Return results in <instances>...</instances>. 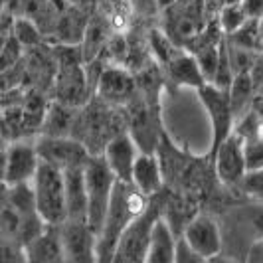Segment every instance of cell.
<instances>
[{"instance_id": "obj_23", "label": "cell", "mask_w": 263, "mask_h": 263, "mask_svg": "<svg viewBox=\"0 0 263 263\" xmlns=\"http://www.w3.org/2000/svg\"><path fill=\"white\" fill-rule=\"evenodd\" d=\"M216 22L222 30L224 38H228L248 22V16L239 4H228V6H222V10L216 14Z\"/></svg>"}, {"instance_id": "obj_37", "label": "cell", "mask_w": 263, "mask_h": 263, "mask_svg": "<svg viewBox=\"0 0 263 263\" xmlns=\"http://www.w3.org/2000/svg\"><path fill=\"white\" fill-rule=\"evenodd\" d=\"M241 0H220V4L222 6H228V4H239Z\"/></svg>"}, {"instance_id": "obj_38", "label": "cell", "mask_w": 263, "mask_h": 263, "mask_svg": "<svg viewBox=\"0 0 263 263\" xmlns=\"http://www.w3.org/2000/svg\"><path fill=\"white\" fill-rule=\"evenodd\" d=\"M257 28H259V36H261V42H263V18L257 20Z\"/></svg>"}, {"instance_id": "obj_33", "label": "cell", "mask_w": 263, "mask_h": 263, "mask_svg": "<svg viewBox=\"0 0 263 263\" xmlns=\"http://www.w3.org/2000/svg\"><path fill=\"white\" fill-rule=\"evenodd\" d=\"M0 182L6 184V148H0Z\"/></svg>"}, {"instance_id": "obj_13", "label": "cell", "mask_w": 263, "mask_h": 263, "mask_svg": "<svg viewBox=\"0 0 263 263\" xmlns=\"http://www.w3.org/2000/svg\"><path fill=\"white\" fill-rule=\"evenodd\" d=\"M139 153L141 151H139L137 143L133 141L129 131H123L115 135L107 143L101 157H103L109 171L113 172V176L117 178L119 182H131L133 166H135V160L139 157Z\"/></svg>"}, {"instance_id": "obj_8", "label": "cell", "mask_w": 263, "mask_h": 263, "mask_svg": "<svg viewBox=\"0 0 263 263\" xmlns=\"http://www.w3.org/2000/svg\"><path fill=\"white\" fill-rule=\"evenodd\" d=\"M40 162H46L60 171L69 168H83L87 160L93 157L85 146L73 137H44L40 135L38 141H34Z\"/></svg>"}, {"instance_id": "obj_4", "label": "cell", "mask_w": 263, "mask_h": 263, "mask_svg": "<svg viewBox=\"0 0 263 263\" xmlns=\"http://www.w3.org/2000/svg\"><path fill=\"white\" fill-rule=\"evenodd\" d=\"M83 180L87 196V224L97 236L109 210V202L113 196L117 178L109 171L103 157H91L83 166Z\"/></svg>"}, {"instance_id": "obj_31", "label": "cell", "mask_w": 263, "mask_h": 263, "mask_svg": "<svg viewBox=\"0 0 263 263\" xmlns=\"http://www.w3.org/2000/svg\"><path fill=\"white\" fill-rule=\"evenodd\" d=\"M243 263H263V237L255 239L251 243L248 253H246V261Z\"/></svg>"}, {"instance_id": "obj_5", "label": "cell", "mask_w": 263, "mask_h": 263, "mask_svg": "<svg viewBox=\"0 0 263 263\" xmlns=\"http://www.w3.org/2000/svg\"><path fill=\"white\" fill-rule=\"evenodd\" d=\"M160 216H162L160 202L151 198L146 210L139 218H135L131 224L127 226V230L121 234L109 263H145L146 251L151 246L153 228Z\"/></svg>"}, {"instance_id": "obj_27", "label": "cell", "mask_w": 263, "mask_h": 263, "mask_svg": "<svg viewBox=\"0 0 263 263\" xmlns=\"http://www.w3.org/2000/svg\"><path fill=\"white\" fill-rule=\"evenodd\" d=\"M0 263H26L24 248L8 237L0 236Z\"/></svg>"}, {"instance_id": "obj_25", "label": "cell", "mask_w": 263, "mask_h": 263, "mask_svg": "<svg viewBox=\"0 0 263 263\" xmlns=\"http://www.w3.org/2000/svg\"><path fill=\"white\" fill-rule=\"evenodd\" d=\"M241 192L251 200H257L263 204V166L261 168H255V171H248L246 176L241 178L239 182Z\"/></svg>"}, {"instance_id": "obj_36", "label": "cell", "mask_w": 263, "mask_h": 263, "mask_svg": "<svg viewBox=\"0 0 263 263\" xmlns=\"http://www.w3.org/2000/svg\"><path fill=\"white\" fill-rule=\"evenodd\" d=\"M176 0H157V6H158V12L160 10H164V8H168L171 4H174Z\"/></svg>"}, {"instance_id": "obj_6", "label": "cell", "mask_w": 263, "mask_h": 263, "mask_svg": "<svg viewBox=\"0 0 263 263\" xmlns=\"http://www.w3.org/2000/svg\"><path fill=\"white\" fill-rule=\"evenodd\" d=\"M89 93V78L81 66V52H73V46H64L62 55L58 58L55 71V95L58 103L76 107L87 101Z\"/></svg>"}, {"instance_id": "obj_7", "label": "cell", "mask_w": 263, "mask_h": 263, "mask_svg": "<svg viewBox=\"0 0 263 263\" xmlns=\"http://www.w3.org/2000/svg\"><path fill=\"white\" fill-rule=\"evenodd\" d=\"M196 91L202 105L206 109V113H208V119H210L212 137L210 148H208V160H210L214 157V153L218 151V146L234 133L236 117H234V111H232L228 89H220V87H214L212 83H204Z\"/></svg>"}, {"instance_id": "obj_35", "label": "cell", "mask_w": 263, "mask_h": 263, "mask_svg": "<svg viewBox=\"0 0 263 263\" xmlns=\"http://www.w3.org/2000/svg\"><path fill=\"white\" fill-rule=\"evenodd\" d=\"M6 202H8V184H2L0 182V210L4 208Z\"/></svg>"}, {"instance_id": "obj_3", "label": "cell", "mask_w": 263, "mask_h": 263, "mask_svg": "<svg viewBox=\"0 0 263 263\" xmlns=\"http://www.w3.org/2000/svg\"><path fill=\"white\" fill-rule=\"evenodd\" d=\"M32 192L36 210L46 226L58 228L67 220L66 208V180L64 172L46 162H40L38 171L32 178Z\"/></svg>"}, {"instance_id": "obj_39", "label": "cell", "mask_w": 263, "mask_h": 263, "mask_svg": "<svg viewBox=\"0 0 263 263\" xmlns=\"http://www.w3.org/2000/svg\"><path fill=\"white\" fill-rule=\"evenodd\" d=\"M6 38H8V36H2V34H0V52H2V48H4V44H6Z\"/></svg>"}, {"instance_id": "obj_21", "label": "cell", "mask_w": 263, "mask_h": 263, "mask_svg": "<svg viewBox=\"0 0 263 263\" xmlns=\"http://www.w3.org/2000/svg\"><path fill=\"white\" fill-rule=\"evenodd\" d=\"M228 93H230V103H232V111H234V117H236V123H237L253 107L255 93H257L250 71L237 73L236 78H234V81H232Z\"/></svg>"}, {"instance_id": "obj_19", "label": "cell", "mask_w": 263, "mask_h": 263, "mask_svg": "<svg viewBox=\"0 0 263 263\" xmlns=\"http://www.w3.org/2000/svg\"><path fill=\"white\" fill-rule=\"evenodd\" d=\"M64 180H66L67 220H81V222H87V196H85L83 168H69V171H64Z\"/></svg>"}, {"instance_id": "obj_14", "label": "cell", "mask_w": 263, "mask_h": 263, "mask_svg": "<svg viewBox=\"0 0 263 263\" xmlns=\"http://www.w3.org/2000/svg\"><path fill=\"white\" fill-rule=\"evenodd\" d=\"M40 166L36 145L30 141H16L6 148V184H30Z\"/></svg>"}, {"instance_id": "obj_9", "label": "cell", "mask_w": 263, "mask_h": 263, "mask_svg": "<svg viewBox=\"0 0 263 263\" xmlns=\"http://www.w3.org/2000/svg\"><path fill=\"white\" fill-rule=\"evenodd\" d=\"M95 91L97 99L111 107L129 105L137 95V78L133 76L127 67L105 66L95 79Z\"/></svg>"}, {"instance_id": "obj_1", "label": "cell", "mask_w": 263, "mask_h": 263, "mask_svg": "<svg viewBox=\"0 0 263 263\" xmlns=\"http://www.w3.org/2000/svg\"><path fill=\"white\" fill-rule=\"evenodd\" d=\"M148 202L151 198L143 196L133 184L117 180L103 226L97 234V263L111 261V255H113V250L117 246L121 234L127 230V226L135 218H139L146 210Z\"/></svg>"}, {"instance_id": "obj_32", "label": "cell", "mask_w": 263, "mask_h": 263, "mask_svg": "<svg viewBox=\"0 0 263 263\" xmlns=\"http://www.w3.org/2000/svg\"><path fill=\"white\" fill-rule=\"evenodd\" d=\"M64 2H67L69 6H76V8L87 14H93L95 8H97V0H64Z\"/></svg>"}, {"instance_id": "obj_17", "label": "cell", "mask_w": 263, "mask_h": 263, "mask_svg": "<svg viewBox=\"0 0 263 263\" xmlns=\"http://www.w3.org/2000/svg\"><path fill=\"white\" fill-rule=\"evenodd\" d=\"M26 263H67L64 246L60 239V230L46 226V230L24 246Z\"/></svg>"}, {"instance_id": "obj_24", "label": "cell", "mask_w": 263, "mask_h": 263, "mask_svg": "<svg viewBox=\"0 0 263 263\" xmlns=\"http://www.w3.org/2000/svg\"><path fill=\"white\" fill-rule=\"evenodd\" d=\"M14 34L12 38H16V42L22 46V48H36L42 44V40H44V34H42V30H40L30 18H18L16 22H14Z\"/></svg>"}, {"instance_id": "obj_2", "label": "cell", "mask_w": 263, "mask_h": 263, "mask_svg": "<svg viewBox=\"0 0 263 263\" xmlns=\"http://www.w3.org/2000/svg\"><path fill=\"white\" fill-rule=\"evenodd\" d=\"M162 14V32L174 46L190 50L192 44L206 30L210 16L206 12L204 0H176Z\"/></svg>"}, {"instance_id": "obj_26", "label": "cell", "mask_w": 263, "mask_h": 263, "mask_svg": "<svg viewBox=\"0 0 263 263\" xmlns=\"http://www.w3.org/2000/svg\"><path fill=\"white\" fill-rule=\"evenodd\" d=\"M20 55H22V46L16 42V38L8 36L2 52H0V71H6L16 66L20 62Z\"/></svg>"}, {"instance_id": "obj_10", "label": "cell", "mask_w": 263, "mask_h": 263, "mask_svg": "<svg viewBox=\"0 0 263 263\" xmlns=\"http://www.w3.org/2000/svg\"><path fill=\"white\" fill-rule=\"evenodd\" d=\"M218 180L226 186H237L248 172L246 164V141L236 131L226 139L210 158Z\"/></svg>"}, {"instance_id": "obj_12", "label": "cell", "mask_w": 263, "mask_h": 263, "mask_svg": "<svg viewBox=\"0 0 263 263\" xmlns=\"http://www.w3.org/2000/svg\"><path fill=\"white\" fill-rule=\"evenodd\" d=\"M182 241L192 251H196L198 255H202L204 259H210L214 255L222 253L220 226L208 214H198L186 224Z\"/></svg>"}, {"instance_id": "obj_11", "label": "cell", "mask_w": 263, "mask_h": 263, "mask_svg": "<svg viewBox=\"0 0 263 263\" xmlns=\"http://www.w3.org/2000/svg\"><path fill=\"white\" fill-rule=\"evenodd\" d=\"M58 230L67 263H97V236L87 222L66 220Z\"/></svg>"}, {"instance_id": "obj_22", "label": "cell", "mask_w": 263, "mask_h": 263, "mask_svg": "<svg viewBox=\"0 0 263 263\" xmlns=\"http://www.w3.org/2000/svg\"><path fill=\"white\" fill-rule=\"evenodd\" d=\"M226 42L232 44V46L241 48V50H248V52H253V53L263 52V42H261V36H259L257 20H248L243 26L237 30L236 34L228 36Z\"/></svg>"}, {"instance_id": "obj_20", "label": "cell", "mask_w": 263, "mask_h": 263, "mask_svg": "<svg viewBox=\"0 0 263 263\" xmlns=\"http://www.w3.org/2000/svg\"><path fill=\"white\" fill-rule=\"evenodd\" d=\"M76 115H78L76 107L64 105V103H53L44 113V121L40 125V131H42L44 137H71Z\"/></svg>"}, {"instance_id": "obj_34", "label": "cell", "mask_w": 263, "mask_h": 263, "mask_svg": "<svg viewBox=\"0 0 263 263\" xmlns=\"http://www.w3.org/2000/svg\"><path fill=\"white\" fill-rule=\"evenodd\" d=\"M208 263H239L236 261L234 257H228V255H222V253H218V255H214L208 259Z\"/></svg>"}, {"instance_id": "obj_16", "label": "cell", "mask_w": 263, "mask_h": 263, "mask_svg": "<svg viewBox=\"0 0 263 263\" xmlns=\"http://www.w3.org/2000/svg\"><path fill=\"white\" fill-rule=\"evenodd\" d=\"M162 66H164V71H166L168 79L174 81L176 85H186V87L200 89L206 83V79H204L202 71H200L196 58L188 50L174 48Z\"/></svg>"}, {"instance_id": "obj_15", "label": "cell", "mask_w": 263, "mask_h": 263, "mask_svg": "<svg viewBox=\"0 0 263 263\" xmlns=\"http://www.w3.org/2000/svg\"><path fill=\"white\" fill-rule=\"evenodd\" d=\"M143 196L155 198L164 186V171L155 153H139L131 174V182Z\"/></svg>"}, {"instance_id": "obj_30", "label": "cell", "mask_w": 263, "mask_h": 263, "mask_svg": "<svg viewBox=\"0 0 263 263\" xmlns=\"http://www.w3.org/2000/svg\"><path fill=\"white\" fill-rule=\"evenodd\" d=\"M239 6L248 16V20H259L263 18V0H241Z\"/></svg>"}, {"instance_id": "obj_40", "label": "cell", "mask_w": 263, "mask_h": 263, "mask_svg": "<svg viewBox=\"0 0 263 263\" xmlns=\"http://www.w3.org/2000/svg\"><path fill=\"white\" fill-rule=\"evenodd\" d=\"M2 6H4V0H0V12H2Z\"/></svg>"}, {"instance_id": "obj_29", "label": "cell", "mask_w": 263, "mask_h": 263, "mask_svg": "<svg viewBox=\"0 0 263 263\" xmlns=\"http://www.w3.org/2000/svg\"><path fill=\"white\" fill-rule=\"evenodd\" d=\"M174 263H208V259H204L202 255H198L196 251H192L184 241L182 237L176 241V257H174Z\"/></svg>"}, {"instance_id": "obj_18", "label": "cell", "mask_w": 263, "mask_h": 263, "mask_svg": "<svg viewBox=\"0 0 263 263\" xmlns=\"http://www.w3.org/2000/svg\"><path fill=\"white\" fill-rule=\"evenodd\" d=\"M176 236L172 232V226L166 218H158L153 236H151V246L146 251L145 263H174L176 257Z\"/></svg>"}, {"instance_id": "obj_28", "label": "cell", "mask_w": 263, "mask_h": 263, "mask_svg": "<svg viewBox=\"0 0 263 263\" xmlns=\"http://www.w3.org/2000/svg\"><path fill=\"white\" fill-rule=\"evenodd\" d=\"M246 164H248V171H255L263 166V139L246 141Z\"/></svg>"}]
</instances>
